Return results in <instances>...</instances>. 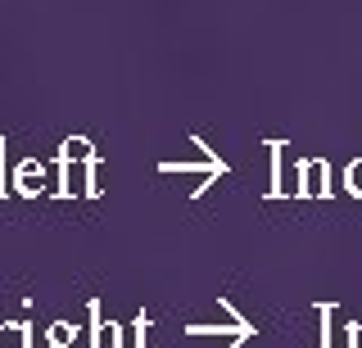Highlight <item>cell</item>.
Here are the masks:
<instances>
[{
	"label": "cell",
	"mask_w": 362,
	"mask_h": 348,
	"mask_svg": "<svg viewBox=\"0 0 362 348\" xmlns=\"http://www.w3.org/2000/svg\"><path fill=\"white\" fill-rule=\"evenodd\" d=\"M90 348H122V330L100 321V308H90Z\"/></svg>",
	"instance_id": "obj_1"
},
{
	"label": "cell",
	"mask_w": 362,
	"mask_h": 348,
	"mask_svg": "<svg viewBox=\"0 0 362 348\" xmlns=\"http://www.w3.org/2000/svg\"><path fill=\"white\" fill-rule=\"evenodd\" d=\"M0 348H32L23 325H0Z\"/></svg>",
	"instance_id": "obj_2"
},
{
	"label": "cell",
	"mask_w": 362,
	"mask_h": 348,
	"mask_svg": "<svg viewBox=\"0 0 362 348\" xmlns=\"http://www.w3.org/2000/svg\"><path fill=\"white\" fill-rule=\"evenodd\" d=\"M73 340H77V330L68 321H54L50 325V348H73Z\"/></svg>",
	"instance_id": "obj_3"
},
{
	"label": "cell",
	"mask_w": 362,
	"mask_h": 348,
	"mask_svg": "<svg viewBox=\"0 0 362 348\" xmlns=\"http://www.w3.org/2000/svg\"><path fill=\"white\" fill-rule=\"evenodd\" d=\"M349 348H362V325H349Z\"/></svg>",
	"instance_id": "obj_4"
}]
</instances>
